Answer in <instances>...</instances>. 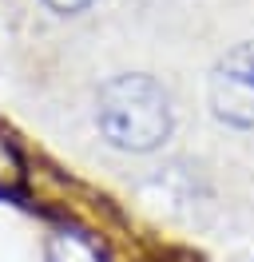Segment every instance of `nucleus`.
I'll return each instance as SVG.
<instances>
[{
  "label": "nucleus",
  "mask_w": 254,
  "mask_h": 262,
  "mask_svg": "<svg viewBox=\"0 0 254 262\" xmlns=\"http://www.w3.org/2000/svg\"><path fill=\"white\" fill-rule=\"evenodd\" d=\"M28 159L16 147V139L8 131H0V195H24L28 191Z\"/></svg>",
  "instance_id": "nucleus-4"
},
{
  "label": "nucleus",
  "mask_w": 254,
  "mask_h": 262,
  "mask_svg": "<svg viewBox=\"0 0 254 262\" xmlns=\"http://www.w3.org/2000/svg\"><path fill=\"white\" fill-rule=\"evenodd\" d=\"M206 103L226 131H254V40H242L219 56L210 68Z\"/></svg>",
  "instance_id": "nucleus-2"
},
{
  "label": "nucleus",
  "mask_w": 254,
  "mask_h": 262,
  "mask_svg": "<svg viewBox=\"0 0 254 262\" xmlns=\"http://www.w3.org/2000/svg\"><path fill=\"white\" fill-rule=\"evenodd\" d=\"M95 131L111 151L151 155L175 131L171 92L147 72L111 76L95 92Z\"/></svg>",
  "instance_id": "nucleus-1"
},
{
  "label": "nucleus",
  "mask_w": 254,
  "mask_h": 262,
  "mask_svg": "<svg viewBox=\"0 0 254 262\" xmlns=\"http://www.w3.org/2000/svg\"><path fill=\"white\" fill-rule=\"evenodd\" d=\"M44 262H111V250L95 227L60 219L44 234Z\"/></svg>",
  "instance_id": "nucleus-3"
},
{
  "label": "nucleus",
  "mask_w": 254,
  "mask_h": 262,
  "mask_svg": "<svg viewBox=\"0 0 254 262\" xmlns=\"http://www.w3.org/2000/svg\"><path fill=\"white\" fill-rule=\"evenodd\" d=\"M40 4L48 12H56V16H83L95 0H40Z\"/></svg>",
  "instance_id": "nucleus-5"
}]
</instances>
